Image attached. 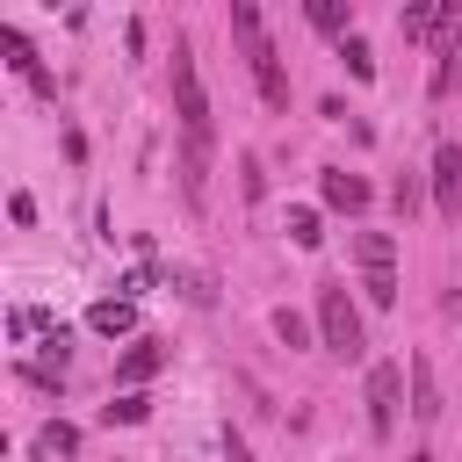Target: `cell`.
I'll return each mask as SVG.
<instances>
[{
	"instance_id": "obj_17",
	"label": "cell",
	"mask_w": 462,
	"mask_h": 462,
	"mask_svg": "<svg viewBox=\"0 0 462 462\" xmlns=\"http://www.w3.org/2000/svg\"><path fill=\"white\" fill-rule=\"evenodd\" d=\"M289 238H296V245H318V238H325V231H318V209H289Z\"/></svg>"
},
{
	"instance_id": "obj_10",
	"label": "cell",
	"mask_w": 462,
	"mask_h": 462,
	"mask_svg": "<svg viewBox=\"0 0 462 462\" xmlns=\"http://www.w3.org/2000/svg\"><path fill=\"white\" fill-rule=\"evenodd\" d=\"M404 375H411V419H440V383H433V361H426V354H411V361H404Z\"/></svg>"
},
{
	"instance_id": "obj_2",
	"label": "cell",
	"mask_w": 462,
	"mask_h": 462,
	"mask_svg": "<svg viewBox=\"0 0 462 462\" xmlns=\"http://www.w3.org/2000/svg\"><path fill=\"white\" fill-rule=\"evenodd\" d=\"M318 339H325V354H339V361H354L368 339H361V310L346 303V282H325L318 289Z\"/></svg>"
},
{
	"instance_id": "obj_16",
	"label": "cell",
	"mask_w": 462,
	"mask_h": 462,
	"mask_svg": "<svg viewBox=\"0 0 462 462\" xmlns=\"http://www.w3.org/2000/svg\"><path fill=\"white\" fill-rule=\"evenodd\" d=\"M72 448H79V426L51 419V426H43V455H72Z\"/></svg>"
},
{
	"instance_id": "obj_3",
	"label": "cell",
	"mask_w": 462,
	"mask_h": 462,
	"mask_svg": "<svg viewBox=\"0 0 462 462\" xmlns=\"http://www.w3.org/2000/svg\"><path fill=\"white\" fill-rule=\"evenodd\" d=\"M173 108H180V137L209 144V94H202V72H195L188 43H173Z\"/></svg>"
},
{
	"instance_id": "obj_12",
	"label": "cell",
	"mask_w": 462,
	"mask_h": 462,
	"mask_svg": "<svg viewBox=\"0 0 462 462\" xmlns=\"http://www.w3.org/2000/svg\"><path fill=\"white\" fill-rule=\"evenodd\" d=\"M462 87V29L440 43V65H433V94H455Z\"/></svg>"
},
{
	"instance_id": "obj_4",
	"label": "cell",
	"mask_w": 462,
	"mask_h": 462,
	"mask_svg": "<svg viewBox=\"0 0 462 462\" xmlns=\"http://www.w3.org/2000/svg\"><path fill=\"white\" fill-rule=\"evenodd\" d=\"M354 260H361L368 303L390 310V303H397V238H390V231H361V238H354Z\"/></svg>"
},
{
	"instance_id": "obj_1",
	"label": "cell",
	"mask_w": 462,
	"mask_h": 462,
	"mask_svg": "<svg viewBox=\"0 0 462 462\" xmlns=\"http://www.w3.org/2000/svg\"><path fill=\"white\" fill-rule=\"evenodd\" d=\"M231 36H238V51H245V65H253L260 101H267V108H289V72H282V51L267 43V22H260L253 0H231Z\"/></svg>"
},
{
	"instance_id": "obj_7",
	"label": "cell",
	"mask_w": 462,
	"mask_h": 462,
	"mask_svg": "<svg viewBox=\"0 0 462 462\" xmlns=\"http://www.w3.org/2000/svg\"><path fill=\"white\" fill-rule=\"evenodd\" d=\"M433 209L440 217H462V144H433Z\"/></svg>"
},
{
	"instance_id": "obj_9",
	"label": "cell",
	"mask_w": 462,
	"mask_h": 462,
	"mask_svg": "<svg viewBox=\"0 0 462 462\" xmlns=\"http://www.w3.org/2000/svg\"><path fill=\"white\" fill-rule=\"evenodd\" d=\"M0 43H7V58H14V72H22V79H29L36 94H58V79L43 72V58L29 51V36H22V29H0Z\"/></svg>"
},
{
	"instance_id": "obj_14",
	"label": "cell",
	"mask_w": 462,
	"mask_h": 462,
	"mask_svg": "<svg viewBox=\"0 0 462 462\" xmlns=\"http://www.w3.org/2000/svg\"><path fill=\"white\" fill-rule=\"evenodd\" d=\"M339 58H346V72H354V79H375V51H368L361 36H339Z\"/></svg>"
},
{
	"instance_id": "obj_6",
	"label": "cell",
	"mask_w": 462,
	"mask_h": 462,
	"mask_svg": "<svg viewBox=\"0 0 462 462\" xmlns=\"http://www.w3.org/2000/svg\"><path fill=\"white\" fill-rule=\"evenodd\" d=\"M166 361H173V346H166V339H152V332H137V339H130V354L116 361V383H123V390H137V383H152Z\"/></svg>"
},
{
	"instance_id": "obj_19",
	"label": "cell",
	"mask_w": 462,
	"mask_h": 462,
	"mask_svg": "<svg viewBox=\"0 0 462 462\" xmlns=\"http://www.w3.org/2000/svg\"><path fill=\"white\" fill-rule=\"evenodd\" d=\"M411 462H433V455H411Z\"/></svg>"
},
{
	"instance_id": "obj_15",
	"label": "cell",
	"mask_w": 462,
	"mask_h": 462,
	"mask_svg": "<svg viewBox=\"0 0 462 462\" xmlns=\"http://www.w3.org/2000/svg\"><path fill=\"white\" fill-rule=\"evenodd\" d=\"M144 411H152V397H144V390H123V397L108 404V426H137Z\"/></svg>"
},
{
	"instance_id": "obj_8",
	"label": "cell",
	"mask_w": 462,
	"mask_h": 462,
	"mask_svg": "<svg viewBox=\"0 0 462 462\" xmlns=\"http://www.w3.org/2000/svg\"><path fill=\"white\" fill-rule=\"evenodd\" d=\"M318 195H325L332 209H346V217H354V209H368V180H361V173H346V166H325V173H318Z\"/></svg>"
},
{
	"instance_id": "obj_18",
	"label": "cell",
	"mask_w": 462,
	"mask_h": 462,
	"mask_svg": "<svg viewBox=\"0 0 462 462\" xmlns=\"http://www.w3.org/2000/svg\"><path fill=\"white\" fill-rule=\"evenodd\" d=\"M274 332H282L289 346H310V318H296V310H274Z\"/></svg>"
},
{
	"instance_id": "obj_5",
	"label": "cell",
	"mask_w": 462,
	"mask_h": 462,
	"mask_svg": "<svg viewBox=\"0 0 462 462\" xmlns=\"http://www.w3.org/2000/svg\"><path fill=\"white\" fill-rule=\"evenodd\" d=\"M397 411H404V361H375L368 368V433L390 440L397 433Z\"/></svg>"
},
{
	"instance_id": "obj_13",
	"label": "cell",
	"mask_w": 462,
	"mask_h": 462,
	"mask_svg": "<svg viewBox=\"0 0 462 462\" xmlns=\"http://www.w3.org/2000/svg\"><path fill=\"white\" fill-rule=\"evenodd\" d=\"M310 22H318L325 36H354V7H346V0H310Z\"/></svg>"
},
{
	"instance_id": "obj_11",
	"label": "cell",
	"mask_w": 462,
	"mask_h": 462,
	"mask_svg": "<svg viewBox=\"0 0 462 462\" xmlns=\"http://www.w3.org/2000/svg\"><path fill=\"white\" fill-rule=\"evenodd\" d=\"M87 325H94L101 339H123V332H137V310H130V296H108V303L87 310Z\"/></svg>"
}]
</instances>
